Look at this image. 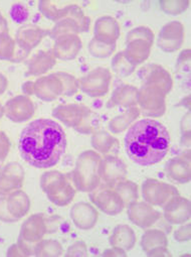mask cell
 <instances>
[{
  "label": "cell",
  "instance_id": "26",
  "mask_svg": "<svg viewBox=\"0 0 191 257\" xmlns=\"http://www.w3.org/2000/svg\"><path fill=\"white\" fill-rule=\"evenodd\" d=\"M55 65L54 56L46 51H40L29 62L27 76H39L51 70Z\"/></svg>",
  "mask_w": 191,
  "mask_h": 257
},
{
  "label": "cell",
  "instance_id": "15",
  "mask_svg": "<svg viewBox=\"0 0 191 257\" xmlns=\"http://www.w3.org/2000/svg\"><path fill=\"white\" fill-rule=\"evenodd\" d=\"M48 231L46 219L41 214H36L28 218L22 226L20 239L31 244L41 241Z\"/></svg>",
  "mask_w": 191,
  "mask_h": 257
},
{
  "label": "cell",
  "instance_id": "4",
  "mask_svg": "<svg viewBox=\"0 0 191 257\" xmlns=\"http://www.w3.org/2000/svg\"><path fill=\"white\" fill-rule=\"evenodd\" d=\"M41 187L51 202L58 206L69 205L76 195V190L70 180L64 174L57 171L43 174Z\"/></svg>",
  "mask_w": 191,
  "mask_h": 257
},
{
  "label": "cell",
  "instance_id": "8",
  "mask_svg": "<svg viewBox=\"0 0 191 257\" xmlns=\"http://www.w3.org/2000/svg\"><path fill=\"white\" fill-rule=\"evenodd\" d=\"M142 191L144 199L149 204L161 207H164L173 197L179 195L174 187L151 179L143 183Z\"/></svg>",
  "mask_w": 191,
  "mask_h": 257
},
{
  "label": "cell",
  "instance_id": "37",
  "mask_svg": "<svg viewBox=\"0 0 191 257\" xmlns=\"http://www.w3.org/2000/svg\"><path fill=\"white\" fill-rule=\"evenodd\" d=\"M26 8L23 7L22 5H16L13 7L12 11V16L13 19L17 22H24L28 19V13L25 10Z\"/></svg>",
  "mask_w": 191,
  "mask_h": 257
},
{
  "label": "cell",
  "instance_id": "36",
  "mask_svg": "<svg viewBox=\"0 0 191 257\" xmlns=\"http://www.w3.org/2000/svg\"><path fill=\"white\" fill-rule=\"evenodd\" d=\"M11 151V141L4 132H0V171L4 168V163L7 160Z\"/></svg>",
  "mask_w": 191,
  "mask_h": 257
},
{
  "label": "cell",
  "instance_id": "14",
  "mask_svg": "<svg viewBox=\"0 0 191 257\" xmlns=\"http://www.w3.org/2000/svg\"><path fill=\"white\" fill-rule=\"evenodd\" d=\"M50 34L49 31H45L37 26L33 25H25L17 33L16 43L17 47L25 52L27 55L31 53V51L36 48L42 40Z\"/></svg>",
  "mask_w": 191,
  "mask_h": 257
},
{
  "label": "cell",
  "instance_id": "30",
  "mask_svg": "<svg viewBox=\"0 0 191 257\" xmlns=\"http://www.w3.org/2000/svg\"><path fill=\"white\" fill-rule=\"evenodd\" d=\"M17 51V43L9 33L0 34V60L13 61Z\"/></svg>",
  "mask_w": 191,
  "mask_h": 257
},
{
  "label": "cell",
  "instance_id": "31",
  "mask_svg": "<svg viewBox=\"0 0 191 257\" xmlns=\"http://www.w3.org/2000/svg\"><path fill=\"white\" fill-rule=\"evenodd\" d=\"M62 253V246L55 240H43L35 246V254L38 256L60 255Z\"/></svg>",
  "mask_w": 191,
  "mask_h": 257
},
{
  "label": "cell",
  "instance_id": "13",
  "mask_svg": "<svg viewBox=\"0 0 191 257\" xmlns=\"http://www.w3.org/2000/svg\"><path fill=\"white\" fill-rule=\"evenodd\" d=\"M25 182V171L19 163H11L0 171V196L20 190Z\"/></svg>",
  "mask_w": 191,
  "mask_h": 257
},
{
  "label": "cell",
  "instance_id": "24",
  "mask_svg": "<svg viewBox=\"0 0 191 257\" xmlns=\"http://www.w3.org/2000/svg\"><path fill=\"white\" fill-rule=\"evenodd\" d=\"M105 31H106V33L104 35H102L100 38H98L97 40L104 42L106 44H110V45L115 44L120 35V28H119L118 23L113 18L103 17V18H100L96 22L95 36L102 34Z\"/></svg>",
  "mask_w": 191,
  "mask_h": 257
},
{
  "label": "cell",
  "instance_id": "27",
  "mask_svg": "<svg viewBox=\"0 0 191 257\" xmlns=\"http://www.w3.org/2000/svg\"><path fill=\"white\" fill-rule=\"evenodd\" d=\"M93 147L102 154H109L117 152L116 149L119 148V143L116 139L112 138L108 133L99 132L94 135L92 139Z\"/></svg>",
  "mask_w": 191,
  "mask_h": 257
},
{
  "label": "cell",
  "instance_id": "23",
  "mask_svg": "<svg viewBox=\"0 0 191 257\" xmlns=\"http://www.w3.org/2000/svg\"><path fill=\"white\" fill-rule=\"evenodd\" d=\"M55 47H62V48L66 47V49L54 52L55 57L62 60H71L76 58V56L82 49V42L79 39V37L74 34L65 35L58 38V40L56 41Z\"/></svg>",
  "mask_w": 191,
  "mask_h": 257
},
{
  "label": "cell",
  "instance_id": "28",
  "mask_svg": "<svg viewBox=\"0 0 191 257\" xmlns=\"http://www.w3.org/2000/svg\"><path fill=\"white\" fill-rule=\"evenodd\" d=\"M115 191L121 197L124 205H130L138 199V188L137 185L130 181H123L116 185Z\"/></svg>",
  "mask_w": 191,
  "mask_h": 257
},
{
  "label": "cell",
  "instance_id": "17",
  "mask_svg": "<svg viewBox=\"0 0 191 257\" xmlns=\"http://www.w3.org/2000/svg\"><path fill=\"white\" fill-rule=\"evenodd\" d=\"M183 42V27L178 22L166 25L160 32L158 46L165 52H174L180 48Z\"/></svg>",
  "mask_w": 191,
  "mask_h": 257
},
{
  "label": "cell",
  "instance_id": "38",
  "mask_svg": "<svg viewBox=\"0 0 191 257\" xmlns=\"http://www.w3.org/2000/svg\"><path fill=\"white\" fill-rule=\"evenodd\" d=\"M0 221L6 222V223H14L15 222L7 210L6 196L0 197Z\"/></svg>",
  "mask_w": 191,
  "mask_h": 257
},
{
  "label": "cell",
  "instance_id": "39",
  "mask_svg": "<svg viewBox=\"0 0 191 257\" xmlns=\"http://www.w3.org/2000/svg\"><path fill=\"white\" fill-rule=\"evenodd\" d=\"M8 87H9V80L4 74L0 73V95H3L7 91Z\"/></svg>",
  "mask_w": 191,
  "mask_h": 257
},
{
  "label": "cell",
  "instance_id": "10",
  "mask_svg": "<svg viewBox=\"0 0 191 257\" xmlns=\"http://www.w3.org/2000/svg\"><path fill=\"white\" fill-rule=\"evenodd\" d=\"M110 81V71L105 68H98L82 78L80 87L91 97H102L108 92Z\"/></svg>",
  "mask_w": 191,
  "mask_h": 257
},
{
  "label": "cell",
  "instance_id": "1",
  "mask_svg": "<svg viewBox=\"0 0 191 257\" xmlns=\"http://www.w3.org/2000/svg\"><path fill=\"white\" fill-rule=\"evenodd\" d=\"M67 135L55 120L40 118L26 126L20 138V153L31 166L51 169L57 166L66 153Z\"/></svg>",
  "mask_w": 191,
  "mask_h": 257
},
{
  "label": "cell",
  "instance_id": "19",
  "mask_svg": "<svg viewBox=\"0 0 191 257\" xmlns=\"http://www.w3.org/2000/svg\"><path fill=\"white\" fill-rule=\"evenodd\" d=\"M6 207L13 220L18 222L28 215L31 209V200L27 193L20 189L6 196Z\"/></svg>",
  "mask_w": 191,
  "mask_h": 257
},
{
  "label": "cell",
  "instance_id": "35",
  "mask_svg": "<svg viewBox=\"0 0 191 257\" xmlns=\"http://www.w3.org/2000/svg\"><path fill=\"white\" fill-rule=\"evenodd\" d=\"M189 6L188 2H162L160 3V7L163 12L169 15H178L186 11Z\"/></svg>",
  "mask_w": 191,
  "mask_h": 257
},
{
  "label": "cell",
  "instance_id": "18",
  "mask_svg": "<svg viewBox=\"0 0 191 257\" xmlns=\"http://www.w3.org/2000/svg\"><path fill=\"white\" fill-rule=\"evenodd\" d=\"M165 219L171 224H183L190 218V204L187 199L173 197L164 206Z\"/></svg>",
  "mask_w": 191,
  "mask_h": 257
},
{
  "label": "cell",
  "instance_id": "6",
  "mask_svg": "<svg viewBox=\"0 0 191 257\" xmlns=\"http://www.w3.org/2000/svg\"><path fill=\"white\" fill-rule=\"evenodd\" d=\"M153 35L150 30L139 28L128 35V47L125 57L133 65H138L147 59L152 44Z\"/></svg>",
  "mask_w": 191,
  "mask_h": 257
},
{
  "label": "cell",
  "instance_id": "3",
  "mask_svg": "<svg viewBox=\"0 0 191 257\" xmlns=\"http://www.w3.org/2000/svg\"><path fill=\"white\" fill-rule=\"evenodd\" d=\"M101 160L100 156L92 151H87L79 157L76 168L72 173V180L79 191L91 193L99 187V166Z\"/></svg>",
  "mask_w": 191,
  "mask_h": 257
},
{
  "label": "cell",
  "instance_id": "2",
  "mask_svg": "<svg viewBox=\"0 0 191 257\" xmlns=\"http://www.w3.org/2000/svg\"><path fill=\"white\" fill-rule=\"evenodd\" d=\"M171 140L167 128L159 121L144 118L135 122L126 134L125 150L129 159L143 167L153 166L167 156Z\"/></svg>",
  "mask_w": 191,
  "mask_h": 257
},
{
  "label": "cell",
  "instance_id": "20",
  "mask_svg": "<svg viewBox=\"0 0 191 257\" xmlns=\"http://www.w3.org/2000/svg\"><path fill=\"white\" fill-rule=\"evenodd\" d=\"M138 102L141 104L144 114L148 116H161L165 111L164 106V95L158 94L153 96V89L145 86L141 92H139Z\"/></svg>",
  "mask_w": 191,
  "mask_h": 257
},
{
  "label": "cell",
  "instance_id": "33",
  "mask_svg": "<svg viewBox=\"0 0 191 257\" xmlns=\"http://www.w3.org/2000/svg\"><path fill=\"white\" fill-rule=\"evenodd\" d=\"M57 75L63 82L64 95L70 96V95H74L75 93H77L78 89L80 88V83L77 81V79L75 77H73L69 74H65V73H58Z\"/></svg>",
  "mask_w": 191,
  "mask_h": 257
},
{
  "label": "cell",
  "instance_id": "32",
  "mask_svg": "<svg viewBox=\"0 0 191 257\" xmlns=\"http://www.w3.org/2000/svg\"><path fill=\"white\" fill-rule=\"evenodd\" d=\"M116 49V44L110 45L106 44L104 42L98 41L97 39H94L89 46V50L91 54L96 58H108L110 55L114 53Z\"/></svg>",
  "mask_w": 191,
  "mask_h": 257
},
{
  "label": "cell",
  "instance_id": "16",
  "mask_svg": "<svg viewBox=\"0 0 191 257\" xmlns=\"http://www.w3.org/2000/svg\"><path fill=\"white\" fill-rule=\"evenodd\" d=\"M128 216L134 224L145 229L159 220L160 213L148 204L134 202L128 206Z\"/></svg>",
  "mask_w": 191,
  "mask_h": 257
},
{
  "label": "cell",
  "instance_id": "9",
  "mask_svg": "<svg viewBox=\"0 0 191 257\" xmlns=\"http://www.w3.org/2000/svg\"><path fill=\"white\" fill-rule=\"evenodd\" d=\"M4 107L7 117L16 123L29 121L36 112L35 103L28 95L16 96L9 100Z\"/></svg>",
  "mask_w": 191,
  "mask_h": 257
},
{
  "label": "cell",
  "instance_id": "5",
  "mask_svg": "<svg viewBox=\"0 0 191 257\" xmlns=\"http://www.w3.org/2000/svg\"><path fill=\"white\" fill-rule=\"evenodd\" d=\"M92 113L86 106L69 104L56 108L53 115L82 134H91L93 132Z\"/></svg>",
  "mask_w": 191,
  "mask_h": 257
},
{
  "label": "cell",
  "instance_id": "7",
  "mask_svg": "<svg viewBox=\"0 0 191 257\" xmlns=\"http://www.w3.org/2000/svg\"><path fill=\"white\" fill-rule=\"evenodd\" d=\"M90 198L101 211L108 215H117L121 213L125 207L115 189L107 185L94 190Z\"/></svg>",
  "mask_w": 191,
  "mask_h": 257
},
{
  "label": "cell",
  "instance_id": "25",
  "mask_svg": "<svg viewBox=\"0 0 191 257\" xmlns=\"http://www.w3.org/2000/svg\"><path fill=\"white\" fill-rule=\"evenodd\" d=\"M136 242V236L132 228L127 225H119L110 237L111 245L119 250H130Z\"/></svg>",
  "mask_w": 191,
  "mask_h": 257
},
{
  "label": "cell",
  "instance_id": "21",
  "mask_svg": "<svg viewBox=\"0 0 191 257\" xmlns=\"http://www.w3.org/2000/svg\"><path fill=\"white\" fill-rule=\"evenodd\" d=\"M71 217L75 225L83 230L91 229L98 221V212L88 203H78L71 211Z\"/></svg>",
  "mask_w": 191,
  "mask_h": 257
},
{
  "label": "cell",
  "instance_id": "12",
  "mask_svg": "<svg viewBox=\"0 0 191 257\" xmlns=\"http://www.w3.org/2000/svg\"><path fill=\"white\" fill-rule=\"evenodd\" d=\"M61 94H64V86L57 74L42 77L32 82V95H36L42 100L53 101Z\"/></svg>",
  "mask_w": 191,
  "mask_h": 257
},
{
  "label": "cell",
  "instance_id": "22",
  "mask_svg": "<svg viewBox=\"0 0 191 257\" xmlns=\"http://www.w3.org/2000/svg\"><path fill=\"white\" fill-rule=\"evenodd\" d=\"M189 157L187 159L185 156H180L178 158L172 159L167 163L165 171L167 176L180 184H184L190 181V163Z\"/></svg>",
  "mask_w": 191,
  "mask_h": 257
},
{
  "label": "cell",
  "instance_id": "34",
  "mask_svg": "<svg viewBox=\"0 0 191 257\" xmlns=\"http://www.w3.org/2000/svg\"><path fill=\"white\" fill-rule=\"evenodd\" d=\"M40 12L49 20L58 22L62 10H57V5L53 2H41L39 4Z\"/></svg>",
  "mask_w": 191,
  "mask_h": 257
},
{
  "label": "cell",
  "instance_id": "11",
  "mask_svg": "<svg viewBox=\"0 0 191 257\" xmlns=\"http://www.w3.org/2000/svg\"><path fill=\"white\" fill-rule=\"evenodd\" d=\"M99 176L102 178L105 185L114 188L119 183L125 181L127 177V167L119 158L108 156L100 162Z\"/></svg>",
  "mask_w": 191,
  "mask_h": 257
},
{
  "label": "cell",
  "instance_id": "40",
  "mask_svg": "<svg viewBox=\"0 0 191 257\" xmlns=\"http://www.w3.org/2000/svg\"><path fill=\"white\" fill-rule=\"evenodd\" d=\"M4 115H5V107L3 106L2 103H0V119L3 118Z\"/></svg>",
  "mask_w": 191,
  "mask_h": 257
},
{
  "label": "cell",
  "instance_id": "29",
  "mask_svg": "<svg viewBox=\"0 0 191 257\" xmlns=\"http://www.w3.org/2000/svg\"><path fill=\"white\" fill-rule=\"evenodd\" d=\"M140 115V110L137 108H131L130 110L126 111L122 116L116 117L110 122V130L111 132L118 134L126 130L128 124L132 123L133 120H135Z\"/></svg>",
  "mask_w": 191,
  "mask_h": 257
}]
</instances>
